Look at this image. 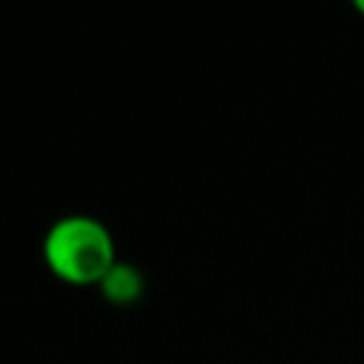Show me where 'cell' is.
<instances>
[{
	"label": "cell",
	"instance_id": "3",
	"mask_svg": "<svg viewBox=\"0 0 364 364\" xmlns=\"http://www.w3.org/2000/svg\"><path fill=\"white\" fill-rule=\"evenodd\" d=\"M355 6H358V9H361V11H364V0H358V3H355Z\"/></svg>",
	"mask_w": 364,
	"mask_h": 364
},
{
	"label": "cell",
	"instance_id": "1",
	"mask_svg": "<svg viewBox=\"0 0 364 364\" xmlns=\"http://www.w3.org/2000/svg\"><path fill=\"white\" fill-rule=\"evenodd\" d=\"M43 256L51 273L68 284H100L117 262L111 230L88 213L60 216L43 239Z\"/></svg>",
	"mask_w": 364,
	"mask_h": 364
},
{
	"label": "cell",
	"instance_id": "2",
	"mask_svg": "<svg viewBox=\"0 0 364 364\" xmlns=\"http://www.w3.org/2000/svg\"><path fill=\"white\" fill-rule=\"evenodd\" d=\"M97 287H100L105 301H111L117 307H128V304H136L142 299V293H145V273L134 262H119L117 259Z\"/></svg>",
	"mask_w": 364,
	"mask_h": 364
}]
</instances>
